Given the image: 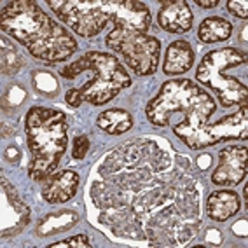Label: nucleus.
<instances>
[{
    "label": "nucleus",
    "instance_id": "obj_6",
    "mask_svg": "<svg viewBox=\"0 0 248 248\" xmlns=\"http://www.w3.org/2000/svg\"><path fill=\"white\" fill-rule=\"evenodd\" d=\"M107 46L110 51L121 54L124 63L137 76H152L159 65L161 42L154 35L114 27L107 35Z\"/></svg>",
    "mask_w": 248,
    "mask_h": 248
},
{
    "label": "nucleus",
    "instance_id": "obj_8",
    "mask_svg": "<svg viewBox=\"0 0 248 248\" xmlns=\"http://www.w3.org/2000/svg\"><path fill=\"white\" fill-rule=\"evenodd\" d=\"M248 137V107L245 103L236 114L226 115L213 124H204L194 135L187 138L186 145L191 151H201L204 147L217 145L229 140H247Z\"/></svg>",
    "mask_w": 248,
    "mask_h": 248
},
{
    "label": "nucleus",
    "instance_id": "obj_16",
    "mask_svg": "<svg viewBox=\"0 0 248 248\" xmlns=\"http://www.w3.org/2000/svg\"><path fill=\"white\" fill-rule=\"evenodd\" d=\"M96 126L108 135H124L133 128V117L124 108H110L103 110L96 117Z\"/></svg>",
    "mask_w": 248,
    "mask_h": 248
},
{
    "label": "nucleus",
    "instance_id": "obj_21",
    "mask_svg": "<svg viewBox=\"0 0 248 248\" xmlns=\"http://www.w3.org/2000/svg\"><path fill=\"white\" fill-rule=\"evenodd\" d=\"M89 149V140L88 137H76L74 138V145H72V157L74 159H82L86 155V152H88Z\"/></svg>",
    "mask_w": 248,
    "mask_h": 248
},
{
    "label": "nucleus",
    "instance_id": "obj_19",
    "mask_svg": "<svg viewBox=\"0 0 248 248\" xmlns=\"http://www.w3.org/2000/svg\"><path fill=\"white\" fill-rule=\"evenodd\" d=\"M11 60V65L9 68H7V72L5 74H13V72H18L19 68L25 65V58L21 56V53H19L18 49L14 47L13 44H9V40L2 39V68L9 63Z\"/></svg>",
    "mask_w": 248,
    "mask_h": 248
},
{
    "label": "nucleus",
    "instance_id": "obj_10",
    "mask_svg": "<svg viewBox=\"0 0 248 248\" xmlns=\"http://www.w3.org/2000/svg\"><path fill=\"white\" fill-rule=\"evenodd\" d=\"M247 159L248 151L245 145L222 149L218 154V166L212 173V182L222 187L238 186L247 177Z\"/></svg>",
    "mask_w": 248,
    "mask_h": 248
},
{
    "label": "nucleus",
    "instance_id": "obj_14",
    "mask_svg": "<svg viewBox=\"0 0 248 248\" xmlns=\"http://www.w3.org/2000/svg\"><path fill=\"white\" fill-rule=\"evenodd\" d=\"M194 65V49L184 39L173 40L166 47L163 72L166 76H180L189 72Z\"/></svg>",
    "mask_w": 248,
    "mask_h": 248
},
{
    "label": "nucleus",
    "instance_id": "obj_2",
    "mask_svg": "<svg viewBox=\"0 0 248 248\" xmlns=\"http://www.w3.org/2000/svg\"><path fill=\"white\" fill-rule=\"evenodd\" d=\"M215 108V100L191 79H173L166 80L159 93L147 103L145 115L149 123L163 128L171 123L173 114H182L184 119L173 128V133L186 142L208 123Z\"/></svg>",
    "mask_w": 248,
    "mask_h": 248
},
{
    "label": "nucleus",
    "instance_id": "obj_17",
    "mask_svg": "<svg viewBox=\"0 0 248 248\" xmlns=\"http://www.w3.org/2000/svg\"><path fill=\"white\" fill-rule=\"evenodd\" d=\"M231 35H232V25L220 16H210L203 19L198 28V39L203 44L224 42V40H229Z\"/></svg>",
    "mask_w": 248,
    "mask_h": 248
},
{
    "label": "nucleus",
    "instance_id": "obj_22",
    "mask_svg": "<svg viewBox=\"0 0 248 248\" xmlns=\"http://www.w3.org/2000/svg\"><path fill=\"white\" fill-rule=\"evenodd\" d=\"M227 9L232 16L236 18H241V19H247L248 18V2L247 0H231L227 2Z\"/></svg>",
    "mask_w": 248,
    "mask_h": 248
},
{
    "label": "nucleus",
    "instance_id": "obj_4",
    "mask_svg": "<svg viewBox=\"0 0 248 248\" xmlns=\"http://www.w3.org/2000/svg\"><path fill=\"white\" fill-rule=\"evenodd\" d=\"M82 72H93V77L86 80L82 88H72L67 91V103L79 107L82 102L91 105H105L114 100L124 88L131 86V77L114 54L102 51H88L86 54L60 70L65 79H76Z\"/></svg>",
    "mask_w": 248,
    "mask_h": 248
},
{
    "label": "nucleus",
    "instance_id": "obj_13",
    "mask_svg": "<svg viewBox=\"0 0 248 248\" xmlns=\"http://www.w3.org/2000/svg\"><path fill=\"white\" fill-rule=\"evenodd\" d=\"M28 220H30L28 206L19 200L14 187L9 186V182L2 178V222H4L2 229H5L7 224L13 222L9 236H14L21 232L25 226H28Z\"/></svg>",
    "mask_w": 248,
    "mask_h": 248
},
{
    "label": "nucleus",
    "instance_id": "obj_12",
    "mask_svg": "<svg viewBox=\"0 0 248 248\" xmlns=\"http://www.w3.org/2000/svg\"><path fill=\"white\" fill-rule=\"evenodd\" d=\"M42 184H44L42 198L49 204H62L76 196L80 184V177L72 170H62V171H54Z\"/></svg>",
    "mask_w": 248,
    "mask_h": 248
},
{
    "label": "nucleus",
    "instance_id": "obj_7",
    "mask_svg": "<svg viewBox=\"0 0 248 248\" xmlns=\"http://www.w3.org/2000/svg\"><path fill=\"white\" fill-rule=\"evenodd\" d=\"M47 5L72 31L86 39L96 37L110 23L100 0H49Z\"/></svg>",
    "mask_w": 248,
    "mask_h": 248
},
{
    "label": "nucleus",
    "instance_id": "obj_20",
    "mask_svg": "<svg viewBox=\"0 0 248 248\" xmlns=\"http://www.w3.org/2000/svg\"><path fill=\"white\" fill-rule=\"evenodd\" d=\"M62 247H74V248H91V241L86 234H77L72 236V238L63 239V241H58V243L49 245V248H62Z\"/></svg>",
    "mask_w": 248,
    "mask_h": 248
},
{
    "label": "nucleus",
    "instance_id": "obj_11",
    "mask_svg": "<svg viewBox=\"0 0 248 248\" xmlns=\"http://www.w3.org/2000/svg\"><path fill=\"white\" fill-rule=\"evenodd\" d=\"M157 23L164 31L180 35L192 28L194 14L186 0H166V2H161Z\"/></svg>",
    "mask_w": 248,
    "mask_h": 248
},
{
    "label": "nucleus",
    "instance_id": "obj_9",
    "mask_svg": "<svg viewBox=\"0 0 248 248\" xmlns=\"http://www.w3.org/2000/svg\"><path fill=\"white\" fill-rule=\"evenodd\" d=\"M102 9L117 28L137 30L147 33L152 25L151 11L143 2L137 0H100Z\"/></svg>",
    "mask_w": 248,
    "mask_h": 248
},
{
    "label": "nucleus",
    "instance_id": "obj_15",
    "mask_svg": "<svg viewBox=\"0 0 248 248\" xmlns=\"http://www.w3.org/2000/svg\"><path fill=\"white\" fill-rule=\"evenodd\" d=\"M241 208L239 196L234 191H215L206 200V213L208 218L215 222H226L227 218L234 217Z\"/></svg>",
    "mask_w": 248,
    "mask_h": 248
},
{
    "label": "nucleus",
    "instance_id": "obj_18",
    "mask_svg": "<svg viewBox=\"0 0 248 248\" xmlns=\"http://www.w3.org/2000/svg\"><path fill=\"white\" fill-rule=\"evenodd\" d=\"M77 220H79V215L76 212H72V210H63V212L51 213V215H46L39 222L37 234L40 238L58 234V232H63V231H68L70 227H74L77 224Z\"/></svg>",
    "mask_w": 248,
    "mask_h": 248
},
{
    "label": "nucleus",
    "instance_id": "obj_5",
    "mask_svg": "<svg viewBox=\"0 0 248 248\" xmlns=\"http://www.w3.org/2000/svg\"><path fill=\"white\" fill-rule=\"evenodd\" d=\"M243 63H247V53L241 49L224 47L210 51L196 68V80L215 91L222 107L229 108L239 103L245 105L248 98L247 84L226 74L229 68H236Z\"/></svg>",
    "mask_w": 248,
    "mask_h": 248
},
{
    "label": "nucleus",
    "instance_id": "obj_1",
    "mask_svg": "<svg viewBox=\"0 0 248 248\" xmlns=\"http://www.w3.org/2000/svg\"><path fill=\"white\" fill-rule=\"evenodd\" d=\"M0 30L40 62H65L77 51L76 39L31 0L7 2L0 13Z\"/></svg>",
    "mask_w": 248,
    "mask_h": 248
},
{
    "label": "nucleus",
    "instance_id": "obj_3",
    "mask_svg": "<svg viewBox=\"0 0 248 248\" xmlns=\"http://www.w3.org/2000/svg\"><path fill=\"white\" fill-rule=\"evenodd\" d=\"M27 145L30 151L28 175L44 182L56 171L68 145L67 114L47 107H31L25 117Z\"/></svg>",
    "mask_w": 248,
    "mask_h": 248
},
{
    "label": "nucleus",
    "instance_id": "obj_23",
    "mask_svg": "<svg viewBox=\"0 0 248 248\" xmlns=\"http://www.w3.org/2000/svg\"><path fill=\"white\" fill-rule=\"evenodd\" d=\"M196 4L200 5V7H203V9H212V7H217L218 2L217 0H210V2H201V0H198Z\"/></svg>",
    "mask_w": 248,
    "mask_h": 248
}]
</instances>
